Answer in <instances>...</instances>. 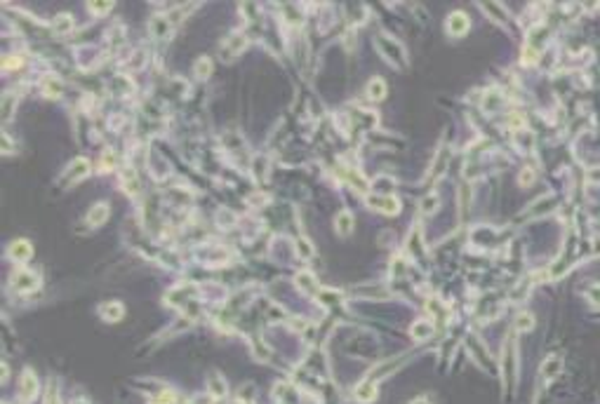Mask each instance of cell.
Here are the masks:
<instances>
[{"mask_svg": "<svg viewBox=\"0 0 600 404\" xmlns=\"http://www.w3.org/2000/svg\"><path fill=\"white\" fill-rule=\"evenodd\" d=\"M447 31L452 35H464L469 31V17L464 12H452L447 17Z\"/></svg>", "mask_w": 600, "mask_h": 404, "instance_id": "6da1fadb", "label": "cell"}, {"mask_svg": "<svg viewBox=\"0 0 600 404\" xmlns=\"http://www.w3.org/2000/svg\"><path fill=\"white\" fill-rule=\"evenodd\" d=\"M35 388H38V383H35V378H33V371H24V378H21V397L31 399L35 395Z\"/></svg>", "mask_w": 600, "mask_h": 404, "instance_id": "7a4b0ae2", "label": "cell"}, {"mask_svg": "<svg viewBox=\"0 0 600 404\" xmlns=\"http://www.w3.org/2000/svg\"><path fill=\"white\" fill-rule=\"evenodd\" d=\"M14 284L19 289H33L35 284H38V280H35V275L26 273V270H19V273L14 275Z\"/></svg>", "mask_w": 600, "mask_h": 404, "instance_id": "3957f363", "label": "cell"}, {"mask_svg": "<svg viewBox=\"0 0 600 404\" xmlns=\"http://www.w3.org/2000/svg\"><path fill=\"white\" fill-rule=\"evenodd\" d=\"M355 397L360 399V402H372V399L377 397L375 383H360L358 388H355Z\"/></svg>", "mask_w": 600, "mask_h": 404, "instance_id": "277c9868", "label": "cell"}, {"mask_svg": "<svg viewBox=\"0 0 600 404\" xmlns=\"http://www.w3.org/2000/svg\"><path fill=\"white\" fill-rule=\"evenodd\" d=\"M370 205L372 207H382L384 209V214H396L398 212V202L393 198H372L370 200Z\"/></svg>", "mask_w": 600, "mask_h": 404, "instance_id": "5b68a950", "label": "cell"}, {"mask_svg": "<svg viewBox=\"0 0 600 404\" xmlns=\"http://www.w3.org/2000/svg\"><path fill=\"white\" fill-rule=\"evenodd\" d=\"M12 256L14 261H26L28 256H31V245H28L26 240H19L12 245Z\"/></svg>", "mask_w": 600, "mask_h": 404, "instance_id": "8992f818", "label": "cell"}, {"mask_svg": "<svg viewBox=\"0 0 600 404\" xmlns=\"http://www.w3.org/2000/svg\"><path fill=\"white\" fill-rule=\"evenodd\" d=\"M367 94L372 96V99H377V101H382L384 96H386V85H384V80H382V78H375V80L370 82Z\"/></svg>", "mask_w": 600, "mask_h": 404, "instance_id": "52a82bcc", "label": "cell"}, {"mask_svg": "<svg viewBox=\"0 0 600 404\" xmlns=\"http://www.w3.org/2000/svg\"><path fill=\"white\" fill-rule=\"evenodd\" d=\"M560 369H563V362H560L558 357H548L544 362V367H541V374H544V378H553Z\"/></svg>", "mask_w": 600, "mask_h": 404, "instance_id": "ba28073f", "label": "cell"}, {"mask_svg": "<svg viewBox=\"0 0 600 404\" xmlns=\"http://www.w3.org/2000/svg\"><path fill=\"white\" fill-rule=\"evenodd\" d=\"M106 216H109V205H104V202H102V205H97L95 209H92V214H89L87 221L92 223V226H99V223H104V221H106Z\"/></svg>", "mask_w": 600, "mask_h": 404, "instance_id": "9c48e42d", "label": "cell"}, {"mask_svg": "<svg viewBox=\"0 0 600 404\" xmlns=\"http://www.w3.org/2000/svg\"><path fill=\"white\" fill-rule=\"evenodd\" d=\"M334 226H337V230H339L341 235H348L351 233V226H353V219H351V214L344 212L337 216V221H334Z\"/></svg>", "mask_w": 600, "mask_h": 404, "instance_id": "30bf717a", "label": "cell"}, {"mask_svg": "<svg viewBox=\"0 0 600 404\" xmlns=\"http://www.w3.org/2000/svg\"><path fill=\"white\" fill-rule=\"evenodd\" d=\"M431 331H433V327H431L429 322H417L414 327H412V336H414L417 341H424L426 336H431Z\"/></svg>", "mask_w": 600, "mask_h": 404, "instance_id": "8fae6325", "label": "cell"}, {"mask_svg": "<svg viewBox=\"0 0 600 404\" xmlns=\"http://www.w3.org/2000/svg\"><path fill=\"white\" fill-rule=\"evenodd\" d=\"M586 299L593 306H600V284H591V287L586 289Z\"/></svg>", "mask_w": 600, "mask_h": 404, "instance_id": "7c38bea8", "label": "cell"}, {"mask_svg": "<svg viewBox=\"0 0 600 404\" xmlns=\"http://www.w3.org/2000/svg\"><path fill=\"white\" fill-rule=\"evenodd\" d=\"M151 404H174V395H172L170 390H165V392H160Z\"/></svg>", "mask_w": 600, "mask_h": 404, "instance_id": "4fadbf2b", "label": "cell"}, {"mask_svg": "<svg viewBox=\"0 0 600 404\" xmlns=\"http://www.w3.org/2000/svg\"><path fill=\"white\" fill-rule=\"evenodd\" d=\"M68 21H71V17H68V14L57 17V31H62V33H64V31H68V28H71V24H68Z\"/></svg>", "mask_w": 600, "mask_h": 404, "instance_id": "5bb4252c", "label": "cell"}, {"mask_svg": "<svg viewBox=\"0 0 600 404\" xmlns=\"http://www.w3.org/2000/svg\"><path fill=\"white\" fill-rule=\"evenodd\" d=\"M518 329H532V315L530 313L518 317Z\"/></svg>", "mask_w": 600, "mask_h": 404, "instance_id": "9a60e30c", "label": "cell"}, {"mask_svg": "<svg viewBox=\"0 0 600 404\" xmlns=\"http://www.w3.org/2000/svg\"><path fill=\"white\" fill-rule=\"evenodd\" d=\"M92 10H95V12H106V10H111V3H95Z\"/></svg>", "mask_w": 600, "mask_h": 404, "instance_id": "2e32d148", "label": "cell"}, {"mask_svg": "<svg viewBox=\"0 0 600 404\" xmlns=\"http://www.w3.org/2000/svg\"><path fill=\"white\" fill-rule=\"evenodd\" d=\"M412 404H431V402H429V399H426V397H419V399H414V402H412Z\"/></svg>", "mask_w": 600, "mask_h": 404, "instance_id": "e0dca14e", "label": "cell"}]
</instances>
